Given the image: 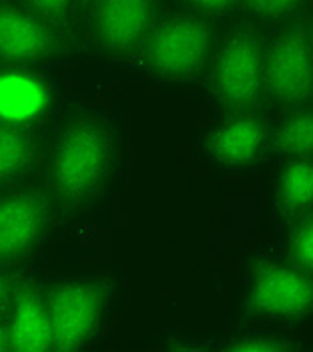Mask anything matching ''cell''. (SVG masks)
I'll return each instance as SVG.
<instances>
[{
    "instance_id": "cell-2",
    "label": "cell",
    "mask_w": 313,
    "mask_h": 352,
    "mask_svg": "<svg viewBox=\"0 0 313 352\" xmlns=\"http://www.w3.org/2000/svg\"><path fill=\"white\" fill-rule=\"evenodd\" d=\"M263 82L275 101L297 103L312 95V27L297 25L283 32L263 58Z\"/></svg>"
},
{
    "instance_id": "cell-19",
    "label": "cell",
    "mask_w": 313,
    "mask_h": 352,
    "mask_svg": "<svg viewBox=\"0 0 313 352\" xmlns=\"http://www.w3.org/2000/svg\"><path fill=\"white\" fill-rule=\"evenodd\" d=\"M36 12H43V14H58L62 12L71 0H26Z\"/></svg>"
},
{
    "instance_id": "cell-4",
    "label": "cell",
    "mask_w": 313,
    "mask_h": 352,
    "mask_svg": "<svg viewBox=\"0 0 313 352\" xmlns=\"http://www.w3.org/2000/svg\"><path fill=\"white\" fill-rule=\"evenodd\" d=\"M263 81L259 43L251 34H237L225 43L213 63V89L229 109L249 107Z\"/></svg>"
},
{
    "instance_id": "cell-10",
    "label": "cell",
    "mask_w": 313,
    "mask_h": 352,
    "mask_svg": "<svg viewBox=\"0 0 313 352\" xmlns=\"http://www.w3.org/2000/svg\"><path fill=\"white\" fill-rule=\"evenodd\" d=\"M8 349L12 351H51L52 330L47 304L32 292H25L16 300L10 328H8Z\"/></svg>"
},
{
    "instance_id": "cell-16",
    "label": "cell",
    "mask_w": 313,
    "mask_h": 352,
    "mask_svg": "<svg viewBox=\"0 0 313 352\" xmlns=\"http://www.w3.org/2000/svg\"><path fill=\"white\" fill-rule=\"evenodd\" d=\"M289 258L301 272L313 270V221L303 219L289 238Z\"/></svg>"
},
{
    "instance_id": "cell-5",
    "label": "cell",
    "mask_w": 313,
    "mask_h": 352,
    "mask_svg": "<svg viewBox=\"0 0 313 352\" xmlns=\"http://www.w3.org/2000/svg\"><path fill=\"white\" fill-rule=\"evenodd\" d=\"M47 310L54 349L75 351L93 334L101 312V296L89 284H69L52 292Z\"/></svg>"
},
{
    "instance_id": "cell-6",
    "label": "cell",
    "mask_w": 313,
    "mask_h": 352,
    "mask_svg": "<svg viewBox=\"0 0 313 352\" xmlns=\"http://www.w3.org/2000/svg\"><path fill=\"white\" fill-rule=\"evenodd\" d=\"M251 302L255 308L275 316L305 314L312 310V278L299 268L267 266L255 276Z\"/></svg>"
},
{
    "instance_id": "cell-22",
    "label": "cell",
    "mask_w": 313,
    "mask_h": 352,
    "mask_svg": "<svg viewBox=\"0 0 313 352\" xmlns=\"http://www.w3.org/2000/svg\"><path fill=\"white\" fill-rule=\"evenodd\" d=\"M0 294H2V290H0Z\"/></svg>"
},
{
    "instance_id": "cell-9",
    "label": "cell",
    "mask_w": 313,
    "mask_h": 352,
    "mask_svg": "<svg viewBox=\"0 0 313 352\" xmlns=\"http://www.w3.org/2000/svg\"><path fill=\"white\" fill-rule=\"evenodd\" d=\"M51 47L49 30L16 6H0V60L30 63Z\"/></svg>"
},
{
    "instance_id": "cell-21",
    "label": "cell",
    "mask_w": 313,
    "mask_h": 352,
    "mask_svg": "<svg viewBox=\"0 0 313 352\" xmlns=\"http://www.w3.org/2000/svg\"><path fill=\"white\" fill-rule=\"evenodd\" d=\"M4 349H8V338H6L4 330L0 328V351H4Z\"/></svg>"
},
{
    "instance_id": "cell-14",
    "label": "cell",
    "mask_w": 313,
    "mask_h": 352,
    "mask_svg": "<svg viewBox=\"0 0 313 352\" xmlns=\"http://www.w3.org/2000/svg\"><path fill=\"white\" fill-rule=\"evenodd\" d=\"M279 149L295 160H308L313 151V119L312 113L301 111L287 117L277 131Z\"/></svg>"
},
{
    "instance_id": "cell-20",
    "label": "cell",
    "mask_w": 313,
    "mask_h": 352,
    "mask_svg": "<svg viewBox=\"0 0 313 352\" xmlns=\"http://www.w3.org/2000/svg\"><path fill=\"white\" fill-rule=\"evenodd\" d=\"M193 2H197L199 6H205V8H223L233 0H193Z\"/></svg>"
},
{
    "instance_id": "cell-12",
    "label": "cell",
    "mask_w": 313,
    "mask_h": 352,
    "mask_svg": "<svg viewBox=\"0 0 313 352\" xmlns=\"http://www.w3.org/2000/svg\"><path fill=\"white\" fill-rule=\"evenodd\" d=\"M45 105V91L23 75L0 77V115L10 119L30 117Z\"/></svg>"
},
{
    "instance_id": "cell-8",
    "label": "cell",
    "mask_w": 313,
    "mask_h": 352,
    "mask_svg": "<svg viewBox=\"0 0 313 352\" xmlns=\"http://www.w3.org/2000/svg\"><path fill=\"white\" fill-rule=\"evenodd\" d=\"M45 208L38 197L14 193L0 197V260L26 254L40 234Z\"/></svg>"
},
{
    "instance_id": "cell-1",
    "label": "cell",
    "mask_w": 313,
    "mask_h": 352,
    "mask_svg": "<svg viewBox=\"0 0 313 352\" xmlns=\"http://www.w3.org/2000/svg\"><path fill=\"white\" fill-rule=\"evenodd\" d=\"M108 135L101 125L78 123L58 139L51 162V182L54 191L75 201L95 190L103 179L108 163Z\"/></svg>"
},
{
    "instance_id": "cell-13",
    "label": "cell",
    "mask_w": 313,
    "mask_h": 352,
    "mask_svg": "<svg viewBox=\"0 0 313 352\" xmlns=\"http://www.w3.org/2000/svg\"><path fill=\"white\" fill-rule=\"evenodd\" d=\"M313 199V167L308 160L291 163L281 177V204L289 212H303Z\"/></svg>"
},
{
    "instance_id": "cell-11",
    "label": "cell",
    "mask_w": 313,
    "mask_h": 352,
    "mask_svg": "<svg viewBox=\"0 0 313 352\" xmlns=\"http://www.w3.org/2000/svg\"><path fill=\"white\" fill-rule=\"evenodd\" d=\"M263 145V125L257 119L239 117L223 125L213 137V151L217 160L229 165L253 162Z\"/></svg>"
},
{
    "instance_id": "cell-18",
    "label": "cell",
    "mask_w": 313,
    "mask_h": 352,
    "mask_svg": "<svg viewBox=\"0 0 313 352\" xmlns=\"http://www.w3.org/2000/svg\"><path fill=\"white\" fill-rule=\"evenodd\" d=\"M231 351H245V352H275L281 351L283 346L277 344V342H271V338H257V336H251V338H245L241 342H235L229 344Z\"/></svg>"
},
{
    "instance_id": "cell-17",
    "label": "cell",
    "mask_w": 313,
    "mask_h": 352,
    "mask_svg": "<svg viewBox=\"0 0 313 352\" xmlns=\"http://www.w3.org/2000/svg\"><path fill=\"white\" fill-rule=\"evenodd\" d=\"M303 0H245L247 8L263 19H281L295 12Z\"/></svg>"
},
{
    "instance_id": "cell-3",
    "label": "cell",
    "mask_w": 313,
    "mask_h": 352,
    "mask_svg": "<svg viewBox=\"0 0 313 352\" xmlns=\"http://www.w3.org/2000/svg\"><path fill=\"white\" fill-rule=\"evenodd\" d=\"M211 32L195 19H171L151 34L147 43V65L167 79L195 75L207 60Z\"/></svg>"
},
{
    "instance_id": "cell-15",
    "label": "cell",
    "mask_w": 313,
    "mask_h": 352,
    "mask_svg": "<svg viewBox=\"0 0 313 352\" xmlns=\"http://www.w3.org/2000/svg\"><path fill=\"white\" fill-rule=\"evenodd\" d=\"M30 160L28 137L6 123H0V182L21 173Z\"/></svg>"
},
{
    "instance_id": "cell-7",
    "label": "cell",
    "mask_w": 313,
    "mask_h": 352,
    "mask_svg": "<svg viewBox=\"0 0 313 352\" xmlns=\"http://www.w3.org/2000/svg\"><path fill=\"white\" fill-rule=\"evenodd\" d=\"M153 16V0H101L95 12V30L103 47L121 53L145 38Z\"/></svg>"
}]
</instances>
